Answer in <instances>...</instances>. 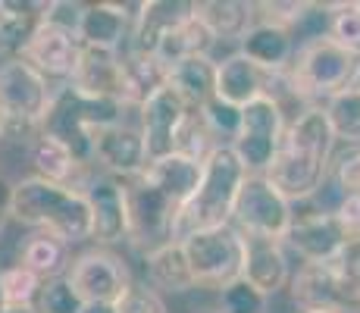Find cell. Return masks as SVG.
Wrapping results in <instances>:
<instances>
[{
	"label": "cell",
	"mask_w": 360,
	"mask_h": 313,
	"mask_svg": "<svg viewBox=\"0 0 360 313\" xmlns=\"http://www.w3.org/2000/svg\"><path fill=\"white\" fill-rule=\"evenodd\" d=\"M292 301L314 313H360V279L335 263H304L292 279Z\"/></svg>",
	"instance_id": "cell-8"
},
{
	"label": "cell",
	"mask_w": 360,
	"mask_h": 313,
	"mask_svg": "<svg viewBox=\"0 0 360 313\" xmlns=\"http://www.w3.org/2000/svg\"><path fill=\"white\" fill-rule=\"evenodd\" d=\"M188 103L182 101L169 85L160 88L141 110H138V129L144 135V148H148L150 163L163 160L179 151V135L188 120Z\"/></svg>",
	"instance_id": "cell-14"
},
{
	"label": "cell",
	"mask_w": 360,
	"mask_h": 313,
	"mask_svg": "<svg viewBox=\"0 0 360 313\" xmlns=\"http://www.w3.org/2000/svg\"><path fill=\"white\" fill-rule=\"evenodd\" d=\"M131 107H126L116 97H88L82 91H75L72 85H60L53 94V107L47 113L41 132L60 138L69 151L75 154L85 170L94 166V135L107 125L122 122V113Z\"/></svg>",
	"instance_id": "cell-5"
},
{
	"label": "cell",
	"mask_w": 360,
	"mask_h": 313,
	"mask_svg": "<svg viewBox=\"0 0 360 313\" xmlns=\"http://www.w3.org/2000/svg\"><path fill=\"white\" fill-rule=\"evenodd\" d=\"M144 4H85L79 25V38L85 47L101 51H129L135 23Z\"/></svg>",
	"instance_id": "cell-17"
},
{
	"label": "cell",
	"mask_w": 360,
	"mask_h": 313,
	"mask_svg": "<svg viewBox=\"0 0 360 313\" xmlns=\"http://www.w3.org/2000/svg\"><path fill=\"white\" fill-rule=\"evenodd\" d=\"M329 38L348 53L360 57V0L351 4H329Z\"/></svg>",
	"instance_id": "cell-33"
},
{
	"label": "cell",
	"mask_w": 360,
	"mask_h": 313,
	"mask_svg": "<svg viewBox=\"0 0 360 313\" xmlns=\"http://www.w3.org/2000/svg\"><path fill=\"white\" fill-rule=\"evenodd\" d=\"M195 13L217 41L241 44V38L257 25V4H245V0H204L195 6Z\"/></svg>",
	"instance_id": "cell-28"
},
{
	"label": "cell",
	"mask_w": 360,
	"mask_h": 313,
	"mask_svg": "<svg viewBox=\"0 0 360 313\" xmlns=\"http://www.w3.org/2000/svg\"><path fill=\"white\" fill-rule=\"evenodd\" d=\"M94 166L113 179H135L150 166L144 135L138 125L116 122L94 135Z\"/></svg>",
	"instance_id": "cell-16"
},
{
	"label": "cell",
	"mask_w": 360,
	"mask_h": 313,
	"mask_svg": "<svg viewBox=\"0 0 360 313\" xmlns=\"http://www.w3.org/2000/svg\"><path fill=\"white\" fill-rule=\"evenodd\" d=\"M0 313H38L34 307H4Z\"/></svg>",
	"instance_id": "cell-43"
},
{
	"label": "cell",
	"mask_w": 360,
	"mask_h": 313,
	"mask_svg": "<svg viewBox=\"0 0 360 313\" xmlns=\"http://www.w3.org/2000/svg\"><path fill=\"white\" fill-rule=\"evenodd\" d=\"M82 51H85V44H82L79 34L63 29V25H57V23H47V19L41 16L38 29H34L32 38L16 51V57H22L29 66L38 69L51 85L60 88V85L72 82L75 69H79V63H82Z\"/></svg>",
	"instance_id": "cell-12"
},
{
	"label": "cell",
	"mask_w": 360,
	"mask_h": 313,
	"mask_svg": "<svg viewBox=\"0 0 360 313\" xmlns=\"http://www.w3.org/2000/svg\"><path fill=\"white\" fill-rule=\"evenodd\" d=\"M269 75L266 69H260L254 60H248L241 51L229 53L223 63H219V72H217V97L232 107L245 110L248 103L260 101L266 97L269 88Z\"/></svg>",
	"instance_id": "cell-20"
},
{
	"label": "cell",
	"mask_w": 360,
	"mask_h": 313,
	"mask_svg": "<svg viewBox=\"0 0 360 313\" xmlns=\"http://www.w3.org/2000/svg\"><path fill=\"white\" fill-rule=\"evenodd\" d=\"M44 282L22 263H10L0 267V295H4L6 307H34Z\"/></svg>",
	"instance_id": "cell-32"
},
{
	"label": "cell",
	"mask_w": 360,
	"mask_h": 313,
	"mask_svg": "<svg viewBox=\"0 0 360 313\" xmlns=\"http://www.w3.org/2000/svg\"><path fill=\"white\" fill-rule=\"evenodd\" d=\"M251 172L232 151V144H219L210 157L204 160V176L195 191V198L182 207L176 226H172V241H185L198 232L219 226H232L238 194L245 188Z\"/></svg>",
	"instance_id": "cell-3"
},
{
	"label": "cell",
	"mask_w": 360,
	"mask_h": 313,
	"mask_svg": "<svg viewBox=\"0 0 360 313\" xmlns=\"http://www.w3.org/2000/svg\"><path fill=\"white\" fill-rule=\"evenodd\" d=\"M295 222V204L279 191L266 176H248L238 194L232 226L245 238H273L285 241Z\"/></svg>",
	"instance_id": "cell-9"
},
{
	"label": "cell",
	"mask_w": 360,
	"mask_h": 313,
	"mask_svg": "<svg viewBox=\"0 0 360 313\" xmlns=\"http://www.w3.org/2000/svg\"><path fill=\"white\" fill-rule=\"evenodd\" d=\"M10 219L32 232H47L69 248L94 241V219L88 198L79 188L53 185L44 179L22 176L13 185Z\"/></svg>",
	"instance_id": "cell-2"
},
{
	"label": "cell",
	"mask_w": 360,
	"mask_h": 313,
	"mask_svg": "<svg viewBox=\"0 0 360 313\" xmlns=\"http://www.w3.org/2000/svg\"><path fill=\"white\" fill-rule=\"evenodd\" d=\"M357 69V57L338 47L332 38L310 41L297 47L295 63L288 66V75L295 82V94L307 107H320L316 101H329L338 91L351 85Z\"/></svg>",
	"instance_id": "cell-7"
},
{
	"label": "cell",
	"mask_w": 360,
	"mask_h": 313,
	"mask_svg": "<svg viewBox=\"0 0 360 313\" xmlns=\"http://www.w3.org/2000/svg\"><path fill=\"white\" fill-rule=\"evenodd\" d=\"M335 182L345 188V194H360V151L338 160Z\"/></svg>",
	"instance_id": "cell-40"
},
{
	"label": "cell",
	"mask_w": 360,
	"mask_h": 313,
	"mask_svg": "<svg viewBox=\"0 0 360 313\" xmlns=\"http://www.w3.org/2000/svg\"><path fill=\"white\" fill-rule=\"evenodd\" d=\"M4 144H6L4 141V116H0V148H4Z\"/></svg>",
	"instance_id": "cell-46"
},
{
	"label": "cell",
	"mask_w": 360,
	"mask_h": 313,
	"mask_svg": "<svg viewBox=\"0 0 360 313\" xmlns=\"http://www.w3.org/2000/svg\"><path fill=\"white\" fill-rule=\"evenodd\" d=\"M323 110H326L329 125L335 132V141L360 144V91L345 88L335 97H329Z\"/></svg>",
	"instance_id": "cell-31"
},
{
	"label": "cell",
	"mask_w": 360,
	"mask_h": 313,
	"mask_svg": "<svg viewBox=\"0 0 360 313\" xmlns=\"http://www.w3.org/2000/svg\"><path fill=\"white\" fill-rule=\"evenodd\" d=\"M191 16H195V4L188 0H144L135 34H131V47L141 53H154L166 34L188 23Z\"/></svg>",
	"instance_id": "cell-23"
},
{
	"label": "cell",
	"mask_w": 360,
	"mask_h": 313,
	"mask_svg": "<svg viewBox=\"0 0 360 313\" xmlns=\"http://www.w3.org/2000/svg\"><path fill=\"white\" fill-rule=\"evenodd\" d=\"M335 148V132L323 107L301 110L285 129L266 179L292 204H307L329 182V160Z\"/></svg>",
	"instance_id": "cell-1"
},
{
	"label": "cell",
	"mask_w": 360,
	"mask_h": 313,
	"mask_svg": "<svg viewBox=\"0 0 360 313\" xmlns=\"http://www.w3.org/2000/svg\"><path fill=\"white\" fill-rule=\"evenodd\" d=\"M301 313H314V310H301Z\"/></svg>",
	"instance_id": "cell-48"
},
{
	"label": "cell",
	"mask_w": 360,
	"mask_h": 313,
	"mask_svg": "<svg viewBox=\"0 0 360 313\" xmlns=\"http://www.w3.org/2000/svg\"><path fill=\"white\" fill-rule=\"evenodd\" d=\"M348 88H354V91H360V60H357V69H354V79H351V85Z\"/></svg>",
	"instance_id": "cell-44"
},
{
	"label": "cell",
	"mask_w": 360,
	"mask_h": 313,
	"mask_svg": "<svg viewBox=\"0 0 360 313\" xmlns=\"http://www.w3.org/2000/svg\"><path fill=\"white\" fill-rule=\"evenodd\" d=\"M191 313H219V310H217V304H213V307H204V310H191Z\"/></svg>",
	"instance_id": "cell-45"
},
{
	"label": "cell",
	"mask_w": 360,
	"mask_h": 313,
	"mask_svg": "<svg viewBox=\"0 0 360 313\" xmlns=\"http://www.w3.org/2000/svg\"><path fill=\"white\" fill-rule=\"evenodd\" d=\"M219 63L213 57H191L169 69V88L188 103V110H204L217 97Z\"/></svg>",
	"instance_id": "cell-29"
},
{
	"label": "cell",
	"mask_w": 360,
	"mask_h": 313,
	"mask_svg": "<svg viewBox=\"0 0 360 313\" xmlns=\"http://www.w3.org/2000/svg\"><path fill=\"white\" fill-rule=\"evenodd\" d=\"M191 276L200 291H223L245 279L248 241L235 226H219L198 232L182 241Z\"/></svg>",
	"instance_id": "cell-6"
},
{
	"label": "cell",
	"mask_w": 360,
	"mask_h": 313,
	"mask_svg": "<svg viewBox=\"0 0 360 313\" xmlns=\"http://www.w3.org/2000/svg\"><path fill=\"white\" fill-rule=\"evenodd\" d=\"M238 51L245 53L248 60L257 63L260 69H266V72H285V69L295 63L297 41L288 29L257 23L245 38H241Z\"/></svg>",
	"instance_id": "cell-25"
},
{
	"label": "cell",
	"mask_w": 360,
	"mask_h": 313,
	"mask_svg": "<svg viewBox=\"0 0 360 313\" xmlns=\"http://www.w3.org/2000/svg\"><path fill=\"white\" fill-rule=\"evenodd\" d=\"M88 198L91 207V219H94V245L110 248L129 241V204H126V185L122 179H113L107 172H94L88 176L79 188Z\"/></svg>",
	"instance_id": "cell-13"
},
{
	"label": "cell",
	"mask_w": 360,
	"mask_h": 313,
	"mask_svg": "<svg viewBox=\"0 0 360 313\" xmlns=\"http://www.w3.org/2000/svg\"><path fill=\"white\" fill-rule=\"evenodd\" d=\"M85 304H120L122 295L135 285L129 263L110 248L82 250L66 276Z\"/></svg>",
	"instance_id": "cell-11"
},
{
	"label": "cell",
	"mask_w": 360,
	"mask_h": 313,
	"mask_svg": "<svg viewBox=\"0 0 360 313\" xmlns=\"http://www.w3.org/2000/svg\"><path fill=\"white\" fill-rule=\"evenodd\" d=\"M10 51H13V47H10V41H6V38H4V32H0V60H4V57H10Z\"/></svg>",
	"instance_id": "cell-42"
},
{
	"label": "cell",
	"mask_w": 360,
	"mask_h": 313,
	"mask_svg": "<svg viewBox=\"0 0 360 313\" xmlns=\"http://www.w3.org/2000/svg\"><path fill=\"white\" fill-rule=\"evenodd\" d=\"M25 160H29V176L44 179L53 185H66V188H82L85 182V166L75 160V154L66 148L60 138L38 132L32 138V144L25 148Z\"/></svg>",
	"instance_id": "cell-19"
},
{
	"label": "cell",
	"mask_w": 360,
	"mask_h": 313,
	"mask_svg": "<svg viewBox=\"0 0 360 313\" xmlns=\"http://www.w3.org/2000/svg\"><path fill=\"white\" fill-rule=\"evenodd\" d=\"M310 4H257V23H266V25H279V29H288L295 34V29L304 23V16H307Z\"/></svg>",
	"instance_id": "cell-38"
},
{
	"label": "cell",
	"mask_w": 360,
	"mask_h": 313,
	"mask_svg": "<svg viewBox=\"0 0 360 313\" xmlns=\"http://www.w3.org/2000/svg\"><path fill=\"white\" fill-rule=\"evenodd\" d=\"M144 269H148V285L157 288L160 295H188V291H198L182 241H169V245H160L157 250L144 254Z\"/></svg>",
	"instance_id": "cell-26"
},
{
	"label": "cell",
	"mask_w": 360,
	"mask_h": 313,
	"mask_svg": "<svg viewBox=\"0 0 360 313\" xmlns=\"http://www.w3.org/2000/svg\"><path fill=\"white\" fill-rule=\"evenodd\" d=\"M72 248L66 241L53 238L47 232H32L29 238L19 245V260L22 267H29L41 282H53V279H66L72 269Z\"/></svg>",
	"instance_id": "cell-27"
},
{
	"label": "cell",
	"mask_w": 360,
	"mask_h": 313,
	"mask_svg": "<svg viewBox=\"0 0 360 313\" xmlns=\"http://www.w3.org/2000/svg\"><path fill=\"white\" fill-rule=\"evenodd\" d=\"M335 219L342 226L348 245H360V194H345L335 210Z\"/></svg>",
	"instance_id": "cell-39"
},
{
	"label": "cell",
	"mask_w": 360,
	"mask_h": 313,
	"mask_svg": "<svg viewBox=\"0 0 360 313\" xmlns=\"http://www.w3.org/2000/svg\"><path fill=\"white\" fill-rule=\"evenodd\" d=\"M285 110L273 101V97H260V101L248 103L241 110V132L232 141V151L245 163L251 176H266L273 166L279 144L285 138Z\"/></svg>",
	"instance_id": "cell-10"
},
{
	"label": "cell",
	"mask_w": 360,
	"mask_h": 313,
	"mask_svg": "<svg viewBox=\"0 0 360 313\" xmlns=\"http://www.w3.org/2000/svg\"><path fill=\"white\" fill-rule=\"evenodd\" d=\"M285 248L304 263H335L348 250V238H345L335 213L310 210L295 213V222L285 235Z\"/></svg>",
	"instance_id": "cell-15"
},
{
	"label": "cell",
	"mask_w": 360,
	"mask_h": 313,
	"mask_svg": "<svg viewBox=\"0 0 360 313\" xmlns=\"http://www.w3.org/2000/svg\"><path fill=\"white\" fill-rule=\"evenodd\" d=\"M169 85V69L154 53H141L129 47L122 53V103L141 110L160 88Z\"/></svg>",
	"instance_id": "cell-24"
},
{
	"label": "cell",
	"mask_w": 360,
	"mask_h": 313,
	"mask_svg": "<svg viewBox=\"0 0 360 313\" xmlns=\"http://www.w3.org/2000/svg\"><path fill=\"white\" fill-rule=\"evenodd\" d=\"M144 176H148V182L154 185L169 204H176L179 213H182V207L195 198V191L200 185L204 163L195 157H185V154H169L163 160H154V163L144 170Z\"/></svg>",
	"instance_id": "cell-22"
},
{
	"label": "cell",
	"mask_w": 360,
	"mask_h": 313,
	"mask_svg": "<svg viewBox=\"0 0 360 313\" xmlns=\"http://www.w3.org/2000/svg\"><path fill=\"white\" fill-rule=\"evenodd\" d=\"M57 85L44 79L22 57L10 53L0 60V116H4V141L29 148L41 132L53 107Z\"/></svg>",
	"instance_id": "cell-4"
},
{
	"label": "cell",
	"mask_w": 360,
	"mask_h": 313,
	"mask_svg": "<svg viewBox=\"0 0 360 313\" xmlns=\"http://www.w3.org/2000/svg\"><path fill=\"white\" fill-rule=\"evenodd\" d=\"M266 301L269 298H263L254 285H248L241 279L217 295V310L219 313H263L266 310Z\"/></svg>",
	"instance_id": "cell-36"
},
{
	"label": "cell",
	"mask_w": 360,
	"mask_h": 313,
	"mask_svg": "<svg viewBox=\"0 0 360 313\" xmlns=\"http://www.w3.org/2000/svg\"><path fill=\"white\" fill-rule=\"evenodd\" d=\"M4 219H6V217H0V235H4Z\"/></svg>",
	"instance_id": "cell-47"
},
{
	"label": "cell",
	"mask_w": 360,
	"mask_h": 313,
	"mask_svg": "<svg viewBox=\"0 0 360 313\" xmlns=\"http://www.w3.org/2000/svg\"><path fill=\"white\" fill-rule=\"evenodd\" d=\"M200 116H204L207 129L213 132V138H217L219 144H232L235 138H238V132H241V107H232V103L213 97V101L200 110Z\"/></svg>",
	"instance_id": "cell-34"
},
{
	"label": "cell",
	"mask_w": 360,
	"mask_h": 313,
	"mask_svg": "<svg viewBox=\"0 0 360 313\" xmlns=\"http://www.w3.org/2000/svg\"><path fill=\"white\" fill-rule=\"evenodd\" d=\"M198 6V4H195ZM219 41L213 38V32L207 29L204 23L198 19V13L188 19V23H182L176 32H169L166 38L160 41V47L154 51V57L163 63L166 69L179 66L182 60H191V57H210V51L217 47Z\"/></svg>",
	"instance_id": "cell-30"
},
{
	"label": "cell",
	"mask_w": 360,
	"mask_h": 313,
	"mask_svg": "<svg viewBox=\"0 0 360 313\" xmlns=\"http://www.w3.org/2000/svg\"><path fill=\"white\" fill-rule=\"evenodd\" d=\"M120 313H169V304L157 288H150L148 282H135L131 288L122 295V301L116 304Z\"/></svg>",
	"instance_id": "cell-37"
},
{
	"label": "cell",
	"mask_w": 360,
	"mask_h": 313,
	"mask_svg": "<svg viewBox=\"0 0 360 313\" xmlns=\"http://www.w3.org/2000/svg\"><path fill=\"white\" fill-rule=\"evenodd\" d=\"M82 313H120V310H116V304H85Z\"/></svg>",
	"instance_id": "cell-41"
},
{
	"label": "cell",
	"mask_w": 360,
	"mask_h": 313,
	"mask_svg": "<svg viewBox=\"0 0 360 313\" xmlns=\"http://www.w3.org/2000/svg\"><path fill=\"white\" fill-rule=\"evenodd\" d=\"M245 241H248L245 282L254 285L263 298H276L279 291L292 288L295 273L285 241H273V238H245Z\"/></svg>",
	"instance_id": "cell-18"
},
{
	"label": "cell",
	"mask_w": 360,
	"mask_h": 313,
	"mask_svg": "<svg viewBox=\"0 0 360 313\" xmlns=\"http://www.w3.org/2000/svg\"><path fill=\"white\" fill-rule=\"evenodd\" d=\"M34 310L38 313H82L85 310V301L79 298V291L72 288L69 279H53V282H44Z\"/></svg>",
	"instance_id": "cell-35"
},
{
	"label": "cell",
	"mask_w": 360,
	"mask_h": 313,
	"mask_svg": "<svg viewBox=\"0 0 360 313\" xmlns=\"http://www.w3.org/2000/svg\"><path fill=\"white\" fill-rule=\"evenodd\" d=\"M122 53L85 47L82 63L69 85L88 97H116V101H122Z\"/></svg>",
	"instance_id": "cell-21"
}]
</instances>
